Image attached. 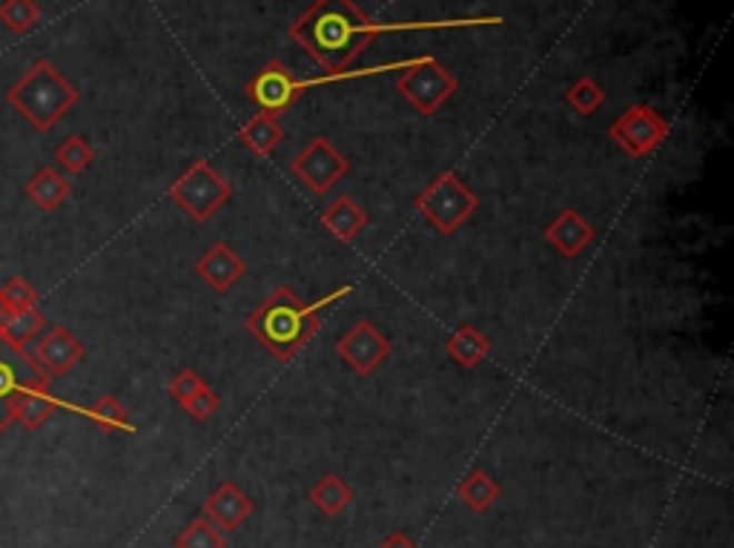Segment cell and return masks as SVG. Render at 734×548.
Wrapping results in <instances>:
<instances>
[{
  "label": "cell",
  "instance_id": "obj_1",
  "mask_svg": "<svg viewBox=\"0 0 734 548\" xmlns=\"http://www.w3.org/2000/svg\"><path fill=\"white\" fill-rule=\"evenodd\" d=\"M388 27H376L354 0H316L314 7L290 27V38L307 49V56L325 69L345 76L367 43Z\"/></svg>",
  "mask_w": 734,
  "mask_h": 548
},
{
  "label": "cell",
  "instance_id": "obj_2",
  "mask_svg": "<svg viewBox=\"0 0 734 548\" xmlns=\"http://www.w3.org/2000/svg\"><path fill=\"white\" fill-rule=\"evenodd\" d=\"M350 290L354 288L345 285V288H336L334 293H327L319 302L307 305L301 302V296L296 293V290L281 285V288L272 290L265 302L247 316L245 328L247 333L256 336V339L265 345V350L276 362H290V359L299 357L301 350L310 345V339L319 333L321 310H325L327 305H334L336 299H341V296L350 293Z\"/></svg>",
  "mask_w": 734,
  "mask_h": 548
},
{
  "label": "cell",
  "instance_id": "obj_3",
  "mask_svg": "<svg viewBox=\"0 0 734 548\" xmlns=\"http://www.w3.org/2000/svg\"><path fill=\"white\" fill-rule=\"evenodd\" d=\"M9 101L34 123V127H52L63 112L78 101L72 83L58 72L49 61H38L21 81L9 92Z\"/></svg>",
  "mask_w": 734,
  "mask_h": 548
},
{
  "label": "cell",
  "instance_id": "obj_4",
  "mask_svg": "<svg viewBox=\"0 0 734 548\" xmlns=\"http://www.w3.org/2000/svg\"><path fill=\"white\" fill-rule=\"evenodd\" d=\"M476 207H479L476 192L454 170L439 172L416 196V210L439 236H454L476 213Z\"/></svg>",
  "mask_w": 734,
  "mask_h": 548
},
{
  "label": "cell",
  "instance_id": "obj_5",
  "mask_svg": "<svg viewBox=\"0 0 734 548\" xmlns=\"http://www.w3.org/2000/svg\"><path fill=\"white\" fill-rule=\"evenodd\" d=\"M170 199L181 207L192 221L205 225L232 199V187L218 176L210 161H196L187 172H181L170 187Z\"/></svg>",
  "mask_w": 734,
  "mask_h": 548
},
{
  "label": "cell",
  "instance_id": "obj_6",
  "mask_svg": "<svg viewBox=\"0 0 734 548\" xmlns=\"http://www.w3.org/2000/svg\"><path fill=\"white\" fill-rule=\"evenodd\" d=\"M396 92L414 107L419 116L430 118L443 110L456 92V78L443 63L430 56H421L408 63V69L396 78Z\"/></svg>",
  "mask_w": 734,
  "mask_h": 548
},
{
  "label": "cell",
  "instance_id": "obj_7",
  "mask_svg": "<svg viewBox=\"0 0 734 548\" xmlns=\"http://www.w3.org/2000/svg\"><path fill=\"white\" fill-rule=\"evenodd\" d=\"M290 170L307 190L316 196H327L350 172V161L336 150L330 138L316 136L299 156L292 158Z\"/></svg>",
  "mask_w": 734,
  "mask_h": 548
},
{
  "label": "cell",
  "instance_id": "obj_8",
  "mask_svg": "<svg viewBox=\"0 0 734 548\" xmlns=\"http://www.w3.org/2000/svg\"><path fill=\"white\" fill-rule=\"evenodd\" d=\"M608 136L628 158H646L668 138V123L648 103H634L608 127Z\"/></svg>",
  "mask_w": 734,
  "mask_h": 548
},
{
  "label": "cell",
  "instance_id": "obj_9",
  "mask_svg": "<svg viewBox=\"0 0 734 548\" xmlns=\"http://www.w3.org/2000/svg\"><path fill=\"white\" fill-rule=\"evenodd\" d=\"M390 353H394V345L374 322L359 319L350 330L341 333V339L336 342V357L354 370L356 377H370L381 365L388 362Z\"/></svg>",
  "mask_w": 734,
  "mask_h": 548
},
{
  "label": "cell",
  "instance_id": "obj_10",
  "mask_svg": "<svg viewBox=\"0 0 734 548\" xmlns=\"http://www.w3.org/2000/svg\"><path fill=\"white\" fill-rule=\"evenodd\" d=\"M305 90H307V81H299V78L292 76L290 69L279 61L267 63L259 76L247 83V96H250V101L259 103L261 112H270V116L276 118H279L285 110H290Z\"/></svg>",
  "mask_w": 734,
  "mask_h": 548
},
{
  "label": "cell",
  "instance_id": "obj_11",
  "mask_svg": "<svg viewBox=\"0 0 734 548\" xmlns=\"http://www.w3.org/2000/svg\"><path fill=\"white\" fill-rule=\"evenodd\" d=\"M196 273L201 276L207 288H212L216 293H227L247 273V265L227 241H216V245L207 247L205 253L198 256Z\"/></svg>",
  "mask_w": 734,
  "mask_h": 548
},
{
  "label": "cell",
  "instance_id": "obj_12",
  "mask_svg": "<svg viewBox=\"0 0 734 548\" xmlns=\"http://www.w3.org/2000/svg\"><path fill=\"white\" fill-rule=\"evenodd\" d=\"M201 515L216 522L225 535L236 531L252 515V500L236 482H221L201 506Z\"/></svg>",
  "mask_w": 734,
  "mask_h": 548
},
{
  "label": "cell",
  "instance_id": "obj_13",
  "mask_svg": "<svg viewBox=\"0 0 734 548\" xmlns=\"http://www.w3.org/2000/svg\"><path fill=\"white\" fill-rule=\"evenodd\" d=\"M543 239L548 241L550 247H557L565 259H577L585 247L594 241V227L583 219L579 210L565 207V210H559L557 219L545 227Z\"/></svg>",
  "mask_w": 734,
  "mask_h": 548
},
{
  "label": "cell",
  "instance_id": "obj_14",
  "mask_svg": "<svg viewBox=\"0 0 734 548\" xmlns=\"http://www.w3.org/2000/svg\"><path fill=\"white\" fill-rule=\"evenodd\" d=\"M367 213L359 207V201L350 199V196H336L330 205L321 210V225L330 230V236L345 245H350L354 239H359V233L367 227Z\"/></svg>",
  "mask_w": 734,
  "mask_h": 548
},
{
  "label": "cell",
  "instance_id": "obj_15",
  "mask_svg": "<svg viewBox=\"0 0 734 548\" xmlns=\"http://www.w3.org/2000/svg\"><path fill=\"white\" fill-rule=\"evenodd\" d=\"M445 350H448V357L454 359L459 368L474 370L476 365H483L485 359L490 357V350H494V342H490V336H485L483 330L476 328V325L465 322L448 336V342H445Z\"/></svg>",
  "mask_w": 734,
  "mask_h": 548
},
{
  "label": "cell",
  "instance_id": "obj_16",
  "mask_svg": "<svg viewBox=\"0 0 734 548\" xmlns=\"http://www.w3.org/2000/svg\"><path fill=\"white\" fill-rule=\"evenodd\" d=\"M238 138H241V145H245L252 156L265 158V156H270V152H276V147L285 141L287 132H285V127H281L279 118L259 110L256 116L250 118V121L241 123Z\"/></svg>",
  "mask_w": 734,
  "mask_h": 548
},
{
  "label": "cell",
  "instance_id": "obj_17",
  "mask_svg": "<svg viewBox=\"0 0 734 548\" xmlns=\"http://www.w3.org/2000/svg\"><path fill=\"white\" fill-rule=\"evenodd\" d=\"M356 494L354 488H350V482H345V477H339V474H321L319 480L314 482V488H310V502H314V508L319 511V515L325 517H339L345 508L354 506Z\"/></svg>",
  "mask_w": 734,
  "mask_h": 548
},
{
  "label": "cell",
  "instance_id": "obj_18",
  "mask_svg": "<svg viewBox=\"0 0 734 548\" xmlns=\"http://www.w3.org/2000/svg\"><path fill=\"white\" fill-rule=\"evenodd\" d=\"M456 497L470 508V511H488L499 500L497 480L485 474L483 468L465 474V480L456 486Z\"/></svg>",
  "mask_w": 734,
  "mask_h": 548
},
{
  "label": "cell",
  "instance_id": "obj_19",
  "mask_svg": "<svg viewBox=\"0 0 734 548\" xmlns=\"http://www.w3.org/2000/svg\"><path fill=\"white\" fill-rule=\"evenodd\" d=\"M227 535L212 520L205 515L190 520V526L184 528L181 535L176 537V548H225Z\"/></svg>",
  "mask_w": 734,
  "mask_h": 548
},
{
  "label": "cell",
  "instance_id": "obj_20",
  "mask_svg": "<svg viewBox=\"0 0 734 548\" xmlns=\"http://www.w3.org/2000/svg\"><path fill=\"white\" fill-rule=\"evenodd\" d=\"M41 353L54 373H63V370H69L72 365L78 362V359H81L83 348L69 333H63V330H54V333L49 336V342H43Z\"/></svg>",
  "mask_w": 734,
  "mask_h": 548
},
{
  "label": "cell",
  "instance_id": "obj_21",
  "mask_svg": "<svg viewBox=\"0 0 734 548\" xmlns=\"http://www.w3.org/2000/svg\"><path fill=\"white\" fill-rule=\"evenodd\" d=\"M565 101H568V107H572L574 112H579L583 118H588L605 103V90L599 87L597 81H594L592 76H583V78H577L572 87H568V92H565Z\"/></svg>",
  "mask_w": 734,
  "mask_h": 548
},
{
  "label": "cell",
  "instance_id": "obj_22",
  "mask_svg": "<svg viewBox=\"0 0 734 548\" xmlns=\"http://www.w3.org/2000/svg\"><path fill=\"white\" fill-rule=\"evenodd\" d=\"M38 18H41V9L34 0H3L0 3V21L18 34L29 32L38 23Z\"/></svg>",
  "mask_w": 734,
  "mask_h": 548
},
{
  "label": "cell",
  "instance_id": "obj_23",
  "mask_svg": "<svg viewBox=\"0 0 734 548\" xmlns=\"http://www.w3.org/2000/svg\"><path fill=\"white\" fill-rule=\"evenodd\" d=\"M89 417L98 419L103 428H116V431H132V419L127 417V411H123V405L116 402L112 397H103L101 402L89 411Z\"/></svg>",
  "mask_w": 734,
  "mask_h": 548
},
{
  "label": "cell",
  "instance_id": "obj_24",
  "mask_svg": "<svg viewBox=\"0 0 734 548\" xmlns=\"http://www.w3.org/2000/svg\"><path fill=\"white\" fill-rule=\"evenodd\" d=\"M218 405H221L218 393L212 391L210 385H205V388H201V391L192 393V397L187 399V402H184L181 408L187 414H190V417L196 419V422H207V419L216 417V414H218Z\"/></svg>",
  "mask_w": 734,
  "mask_h": 548
},
{
  "label": "cell",
  "instance_id": "obj_25",
  "mask_svg": "<svg viewBox=\"0 0 734 548\" xmlns=\"http://www.w3.org/2000/svg\"><path fill=\"white\" fill-rule=\"evenodd\" d=\"M207 385V379L198 373L196 368H184L181 373H176V377L170 379V385H167V391H170V397L176 399L178 405H184L187 399L192 397L196 391H201Z\"/></svg>",
  "mask_w": 734,
  "mask_h": 548
},
{
  "label": "cell",
  "instance_id": "obj_26",
  "mask_svg": "<svg viewBox=\"0 0 734 548\" xmlns=\"http://www.w3.org/2000/svg\"><path fill=\"white\" fill-rule=\"evenodd\" d=\"M58 158H61L63 167H67V170L81 172L83 167H87L89 161H92V150H89V145H87V141H83V138L72 136V138H67V141H63L61 147H58Z\"/></svg>",
  "mask_w": 734,
  "mask_h": 548
},
{
  "label": "cell",
  "instance_id": "obj_27",
  "mask_svg": "<svg viewBox=\"0 0 734 548\" xmlns=\"http://www.w3.org/2000/svg\"><path fill=\"white\" fill-rule=\"evenodd\" d=\"M69 192V187H67V181L61 179V176H54V172H43L41 179L34 181L32 185V196H38V199H41V205H47V207H52V205H58V201L63 199V196H67Z\"/></svg>",
  "mask_w": 734,
  "mask_h": 548
},
{
  "label": "cell",
  "instance_id": "obj_28",
  "mask_svg": "<svg viewBox=\"0 0 734 548\" xmlns=\"http://www.w3.org/2000/svg\"><path fill=\"white\" fill-rule=\"evenodd\" d=\"M379 548H419V546H416V542L410 540V537L405 535V531H394V535L385 537V540H381Z\"/></svg>",
  "mask_w": 734,
  "mask_h": 548
},
{
  "label": "cell",
  "instance_id": "obj_29",
  "mask_svg": "<svg viewBox=\"0 0 734 548\" xmlns=\"http://www.w3.org/2000/svg\"><path fill=\"white\" fill-rule=\"evenodd\" d=\"M12 388H14L12 373H9L7 365H0V397H7V393H12Z\"/></svg>",
  "mask_w": 734,
  "mask_h": 548
}]
</instances>
